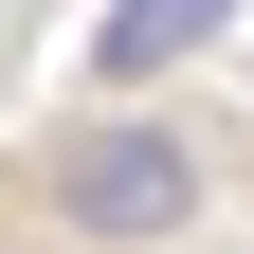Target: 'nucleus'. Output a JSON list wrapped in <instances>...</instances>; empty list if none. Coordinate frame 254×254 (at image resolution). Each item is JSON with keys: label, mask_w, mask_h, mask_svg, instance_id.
Masks as SVG:
<instances>
[{"label": "nucleus", "mask_w": 254, "mask_h": 254, "mask_svg": "<svg viewBox=\"0 0 254 254\" xmlns=\"http://www.w3.org/2000/svg\"><path fill=\"white\" fill-rule=\"evenodd\" d=\"M55 218H73V236H182V218H200V145H164V127H91L73 164H55Z\"/></svg>", "instance_id": "obj_1"}, {"label": "nucleus", "mask_w": 254, "mask_h": 254, "mask_svg": "<svg viewBox=\"0 0 254 254\" xmlns=\"http://www.w3.org/2000/svg\"><path fill=\"white\" fill-rule=\"evenodd\" d=\"M218 18H236V0H109V37H91V55H109V73H164V55H200Z\"/></svg>", "instance_id": "obj_2"}]
</instances>
